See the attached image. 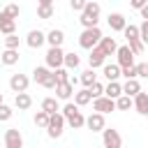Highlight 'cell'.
<instances>
[{
    "instance_id": "1",
    "label": "cell",
    "mask_w": 148,
    "mask_h": 148,
    "mask_svg": "<svg viewBox=\"0 0 148 148\" xmlns=\"http://www.w3.org/2000/svg\"><path fill=\"white\" fill-rule=\"evenodd\" d=\"M60 116L65 118V123L72 127V130H81L83 125H86V116L79 111V106L74 104V102H67L65 106H62V111H60Z\"/></svg>"
},
{
    "instance_id": "2",
    "label": "cell",
    "mask_w": 148,
    "mask_h": 148,
    "mask_svg": "<svg viewBox=\"0 0 148 148\" xmlns=\"http://www.w3.org/2000/svg\"><path fill=\"white\" fill-rule=\"evenodd\" d=\"M99 12H102L99 2H86L83 12H81V16H79V21H81L83 30H86V28H97V21H99Z\"/></svg>"
},
{
    "instance_id": "3",
    "label": "cell",
    "mask_w": 148,
    "mask_h": 148,
    "mask_svg": "<svg viewBox=\"0 0 148 148\" xmlns=\"http://www.w3.org/2000/svg\"><path fill=\"white\" fill-rule=\"evenodd\" d=\"M104 35H102V30L99 28H86L81 35H79V46L81 49H86V51H92L97 44H99V39H102Z\"/></svg>"
},
{
    "instance_id": "4",
    "label": "cell",
    "mask_w": 148,
    "mask_h": 148,
    "mask_svg": "<svg viewBox=\"0 0 148 148\" xmlns=\"http://www.w3.org/2000/svg\"><path fill=\"white\" fill-rule=\"evenodd\" d=\"M65 118L60 116V113H53V116H49V127H46V134L51 136V139H60L62 136V132H65Z\"/></svg>"
},
{
    "instance_id": "5",
    "label": "cell",
    "mask_w": 148,
    "mask_h": 148,
    "mask_svg": "<svg viewBox=\"0 0 148 148\" xmlns=\"http://www.w3.org/2000/svg\"><path fill=\"white\" fill-rule=\"evenodd\" d=\"M102 143H104V148H120V146H123V136H120L118 130L104 127V132H102Z\"/></svg>"
},
{
    "instance_id": "6",
    "label": "cell",
    "mask_w": 148,
    "mask_h": 148,
    "mask_svg": "<svg viewBox=\"0 0 148 148\" xmlns=\"http://www.w3.org/2000/svg\"><path fill=\"white\" fill-rule=\"evenodd\" d=\"M62 62H65V51H62V49H49V51H46V67H49L51 72L60 69Z\"/></svg>"
},
{
    "instance_id": "7",
    "label": "cell",
    "mask_w": 148,
    "mask_h": 148,
    "mask_svg": "<svg viewBox=\"0 0 148 148\" xmlns=\"http://www.w3.org/2000/svg\"><path fill=\"white\" fill-rule=\"evenodd\" d=\"M28 86H30V79H28L25 74H12V79H9V88H12V92L21 95V92L28 90Z\"/></svg>"
},
{
    "instance_id": "8",
    "label": "cell",
    "mask_w": 148,
    "mask_h": 148,
    "mask_svg": "<svg viewBox=\"0 0 148 148\" xmlns=\"http://www.w3.org/2000/svg\"><path fill=\"white\" fill-rule=\"evenodd\" d=\"M116 56H118V67L123 69V67H132L134 65V53L130 51V46L125 44V46H118V51H116Z\"/></svg>"
},
{
    "instance_id": "9",
    "label": "cell",
    "mask_w": 148,
    "mask_h": 148,
    "mask_svg": "<svg viewBox=\"0 0 148 148\" xmlns=\"http://www.w3.org/2000/svg\"><path fill=\"white\" fill-rule=\"evenodd\" d=\"M5 148H23V136L16 127H9L5 132Z\"/></svg>"
},
{
    "instance_id": "10",
    "label": "cell",
    "mask_w": 148,
    "mask_h": 148,
    "mask_svg": "<svg viewBox=\"0 0 148 148\" xmlns=\"http://www.w3.org/2000/svg\"><path fill=\"white\" fill-rule=\"evenodd\" d=\"M92 109H95V113H111V111H116V102L113 99H109V97H97V99H92Z\"/></svg>"
},
{
    "instance_id": "11",
    "label": "cell",
    "mask_w": 148,
    "mask_h": 148,
    "mask_svg": "<svg viewBox=\"0 0 148 148\" xmlns=\"http://www.w3.org/2000/svg\"><path fill=\"white\" fill-rule=\"evenodd\" d=\"M86 127L88 130H92V132H104V127H106V120H104V116L102 113H90L88 118H86Z\"/></svg>"
},
{
    "instance_id": "12",
    "label": "cell",
    "mask_w": 148,
    "mask_h": 148,
    "mask_svg": "<svg viewBox=\"0 0 148 148\" xmlns=\"http://www.w3.org/2000/svg\"><path fill=\"white\" fill-rule=\"evenodd\" d=\"M106 23H109V28H111L113 32H123V30H125V25H127V18H125L120 12H113V14H109Z\"/></svg>"
},
{
    "instance_id": "13",
    "label": "cell",
    "mask_w": 148,
    "mask_h": 148,
    "mask_svg": "<svg viewBox=\"0 0 148 148\" xmlns=\"http://www.w3.org/2000/svg\"><path fill=\"white\" fill-rule=\"evenodd\" d=\"M46 42H49V46H51V49H62L65 32H62V30H58V28L49 30V32H46Z\"/></svg>"
},
{
    "instance_id": "14",
    "label": "cell",
    "mask_w": 148,
    "mask_h": 148,
    "mask_svg": "<svg viewBox=\"0 0 148 148\" xmlns=\"http://www.w3.org/2000/svg\"><path fill=\"white\" fill-rule=\"evenodd\" d=\"M0 35H5V37L16 35V21L9 18V16H5L2 12H0Z\"/></svg>"
},
{
    "instance_id": "15",
    "label": "cell",
    "mask_w": 148,
    "mask_h": 148,
    "mask_svg": "<svg viewBox=\"0 0 148 148\" xmlns=\"http://www.w3.org/2000/svg\"><path fill=\"white\" fill-rule=\"evenodd\" d=\"M44 42H46V35H44L42 30H30L28 37H25V44H28L30 49H39Z\"/></svg>"
},
{
    "instance_id": "16",
    "label": "cell",
    "mask_w": 148,
    "mask_h": 148,
    "mask_svg": "<svg viewBox=\"0 0 148 148\" xmlns=\"http://www.w3.org/2000/svg\"><path fill=\"white\" fill-rule=\"evenodd\" d=\"M97 49H99L104 56H113V53L118 51V44H116V39H113V37H102V39H99V44H97Z\"/></svg>"
},
{
    "instance_id": "17",
    "label": "cell",
    "mask_w": 148,
    "mask_h": 148,
    "mask_svg": "<svg viewBox=\"0 0 148 148\" xmlns=\"http://www.w3.org/2000/svg\"><path fill=\"white\" fill-rule=\"evenodd\" d=\"M88 65H90V69H95V67H104V65H106V56L95 46V49L90 51V56H88Z\"/></svg>"
},
{
    "instance_id": "18",
    "label": "cell",
    "mask_w": 148,
    "mask_h": 148,
    "mask_svg": "<svg viewBox=\"0 0 148 148\" xmlns=\"http://www.w3.org/2000/svg\"><path fill=\"white\" fill-rule=\"evenodd\" d=\"M132 106L136 109V113H141V116H146L148 113V92H139L134 99H132Z\"/></svg>"
},
{
    "instance_id": "19",
    "label": "cell",
    "mask_w": 148,
    "mask_h": 148,
    "mask_svg": "<svg viewBox=\"0 0 148 148\" xmlns=\"http://www.w3.org/2000/svg\"><path fill=\"white\" fill-rule=\"evenodd\" d=\"M123 95V83H118V81H111V83H106L104 86V97H109V99H118Z\"/></svg>"
},
{
    "instance_id": "20",
    "label": "cell",
    "mask_w": 148,
    "mask_h": 148,
    "mask_svg": "<svg viewBox=\"0 0 148 148\" xmlns=\"http://www.w3.org/2000/svg\"><path fill=\"white\" fill-rule=\"evenodd\" d=\"M53 0H39V5H37V16L39 18H51L53 16Z\"/></svg>"
},
{
    "instance_id": "21",
    "label": "cell",
    "mask_w": 148,
    "mask_h": 148,
    "mask_svg": "<svg viewBox=\"0 0 148 148\" xmlns=\"http://www.w3.org/2000/svg\"><path fill=\"white\" fill-rule=\"evenodd\" d=\"M141 92V83H139V79H132V81H125L123 83V95H127V97H136Z\"/></svg>"
},
{
    "instance_id": "22",
    "label": "cell",
    "mask_w": 148,
    "mask_h": 148,
    "mask_svg": "<svg viewBox=\"0 0 148 148\" xmlns=\"http://www.w3.org/2000/svg\"><path fill=\"white\" fill-rule=\"evenodd\" d=\"M72 95H74V86H72L69 81L56 86V99H69Z\"/></svg>"
},
{
    "instance_id": "23",
    "label": "cell",
    "mask_w": 148,
    "mask_h": 148,
    "mask_svg": "<svg viewBox=\"0 0 148 148\" xmlns=\"http://www.w3.org/2000/svg\"><path fill=\"white\" fill-rule=\"evenodd\" d=\"M42 111L49 113V116L60 113V104H58V99H56V97H44V99H42Z\"/></svg>"
},
{
    "instance_id": "24",
    "label": "cell",
    "mask_w": 148,
    "mask_h": 148,
    "mask_svg": "<svg viewBox=\"0 0 148 148\" xmlns=\"http://www.w3.org/2000/svg\"><path fill=\"white\" fill-rule=\"evenodd\" d=\"M18 51H9V49H5L2 53H0V62L2 65H7V67H12V65H16L18 62Z\"/></svg>"
},
{
    "instance_id": "25",
    "label": "cell",
    "mask_w": 148,
    "mask_h": 148,
    "mask_svg": "<svg viewBox=\"0 0 148 148\" xmlns=\"http://www.w3.org/2000/svg\"><path fill=\"white\" fill-rule=\"evenodd\" d=\"M102 72H104V79H106L109 83L120 79V67H118L116 62H113V65H104V67H102Z\"/></svg>"
},
{
    "instance_id": "26",
    "label": "cell",
    "mask_w": 148,
    "mask_h": 148,
    "mask_svg": "<svg viewBox=\"0 0 148 148\" xmlns=\"http://www.w3.org/2000/svg\"><path fill=\"white\" fill-rule=\"evenodd\" d=\"M14 106H16L18 111H28V109L32 106V97H30L28 92H21V95H16V99H14Z\"/></svg>"
},
{
    "instance_id": "27",
    "label": "cell",
    "mask_w": 148,
    "mask_h": 148,
    "mask_svg": "<svg viewBox=\"0 0 148 148\" xmlns=\"http://www.w3.org/2000/svg\"><path fill=\"white\" fill-rule=\"evenodd\" d=\"M90 102H92V97H90L88 88H83V90H74V104H76V106H86V104H90Z\"/></svg>"
},
{
    "instance_id": "28",
    "label": "cell",
    "mask_w": 148,
    "mask_h": 148,
    "mask_svg": "<svg viewBox=\"0 0 148 148\" xmlns=\"http://www.w3.org/2000/svg\"><path fill=\"white\" fill-rule=\"evenodd\" d=\"M49 74H51L49 67H35V69H32V81L39 83V86H44V81L49 79Z\"/></svg>"
},
{
    "instance_id": "29",
    "label": "cell",
    "mask_w": 148,
    "mask_h": 148,
    "mask_svg": "<svg viewBox=\"0 0 148 148\" xmlns=\"http://www.w3.org/2000/svg\"><path fill=\"white\" fill-rule=\"evenodd\" d=\"M79 65H81V58H79L74 51H72V53H65V62H62V67H65L67 72H69V69H76Z\"/></svg>"
},
{
    "instance_id": "30",
    "label": "cell",
    "mask_w": 148,
    "mask_h": 148,
    "mask_svg": "<svg viewBox=\"0 0 148 148\" xmlns=\"http://www.w3.org/2000/svg\"><path fill=\"white\" fill-rule=\"evenodd\" d=\"M86 88H90L95 81H97V74H95V69H86V72H81V79H79Z\"/></svg>"
},
{
    "instance_id": "31",
    "label": "cell",
    "mask_w": 148,
    "mask_h": 148,
    "mask_svg": "<svg viewBox=\"0 0 148 148\" xmlns=\"http://www.w3.org/2000/svg\"><path fill=\"white\" fill-rule=\"evenodd\" d=\"M123 35H125V39H127V42H134V39H139V25H132V23H127V25H125V30H123Z\"/></svg>"
},
{
    "instance_id": "32",
    "label": "cell",
    "mask_w": 148,
    "mask_h": 148,
    "mask_svg": "<svg viewBox=\"0 0 148 148\" xmlns=\"http://www.w3.org/2000/svg\"><path fill=\"white\" fill-rule=\"evenodd\" d=\"M116 109H118V111H130V109H132V97L120 95V97L116 99Z\"/></svg>"
},
{
    "instance_id": "33",
    "label": "cell",
    "mask_w": 148,
    "mask_h": 148,
    "mask_svg": "<svg viewBox=\"0 0 148 148\" xmlns=\"http://www.w3.org/2000/svg\"><path fill=\"white\" fill-rule=\"evenodd\" d=\"M88 92H90V97H92V99H97V97H104V83L95 81V83L88 88Z\"/></svg>"
},
{
    "instance_id": "34",
    "label": "cell",
    "mask_w": 148,
    "mask_h": 148,
    "mask_svg": "<svg viewBox=\"0 0 148 148\" xmlns=\"http://www.w3.org/2000/svg\"><path fill=\"white\" fill-rule=\"evenodd\" d=\"M35 125L46 130V127H49V113H44V111H37V113H35Z\"/></svg>"
},
{
    "instance_id": "35",
    "label": "cell",
    "mask_w": 148,
    "mask_h": 148,
    "mask_svg": "<svg viewBox=\"0 0 148 148\" xmlns=\"http://www.w3.org/2000/svg\"><path fill=\"white\" fill-rule=\"evenodd\" d=\"M2 14H5V16H9V18H14V21H16V18H18V14H21V9H18V5H7V7H5V9H2Z\"/></svg>"
},
{
    "instance_id": "36",
    "label": "cell",
    "mask_w": 148,
    "mask_h": 148,
    "mask_svg": "<svg viewBox=\"0 0 148 148\" xmlns=\"http://www.w3.org/2000/svg\"><path fill=\"white\" fill-rule=\"evenodd\" d=\"M5 49H9V51H18V35H9V37H5Z\"/></svg>"
},
{
    "instance_id": "37",
    "label": "cell",
    "mask_w": 148,
    "mask_h": 148,
    "mask_svg": "<svg viewBox=\"0 0 148 148\" xmlns=\"http://www.w3.org/2000/svg\"><path fill=\"white\" fill-rule=\"evenodd\" d=\"M127 46H130V51H132L134 56H141V53H143V44H141V39H134V42H127Z\"/></svg>"
},
{
    "instance_id": "38",
    "label": "cell",
    "mask_w": 148,
    "mask_h": 148,
    "mask_svg": "<svg viewBox=\"0 0 148 148\" xmlns=\"http://www.w3.org/2000/svg\"><path fill=\"white\" fill-rule=\"evenodd\" d=\"M120 76H125V81L136 79V67H134V65H132V67H123V69H120Z\"/></svg>"
},
{
    "instance_id": "39",
    "label": "cell",
    "mask_w": 148,
    "mask_h": 148,
    "mask_svg": "<svg viewBox=\"0 0 148 148\" xmlns=\"http://www.w3.org/2000/svg\"><path fill=\"white\" fill-rule=\"evenodd\" d=\"M53 74H56V81H58V83H67V81H69V72H67L65 67H60V69H56Z\"/></svg>"
},
{
    "instance_id": "40",
    "label": "cell",
    "mask_w": 148,
    "mask_h": 148,
    "mask_svg": "<svg viewBox=\"0 0 148 148\" xmlns=\"http://www.w3.org/2000/svg\"><path fill=\"white\" fill-rule=\"evenodd\" d=\"M12 116H14V109H12V106H7V104H2V106H0V123L9 120Z\"/></svg>"
},
{
    "instance_id": "41",
    "label": "cell",
    "mask_w": 148,
    "mask_h": 148,
    "mask_svg": "<svg viewBox=\"0 0 148 148\" xmlns=\"http://www.w3.org/2000/svg\"><path fill=\"white\" fill-rule=\"evenodd\" d=\"M136 79H148V62H136Z\"/></svg>"
},
{
    "instance_id": "42",
    "label": "cell",
    "mask_w": 148,
    "mask_h": 148,
    "mask_svg": "<svg viewBox=\"0 0 148 148\" xmlns=\"http://www.w3.org/2000/svg\"><path fill=\"white\" fill-rule=\"evenodd\" d=\"M139 39H141L143 46L148 44V21H143V23L139 25Z\"/></svg>"
},
{
    "instance_id": "43",
    "label": "cell",
    "mask_w": 148,
    "mask_h": 148,
    "mask_svg": "<svg viewBox=\"0 0 148 148\" xmlns=\"http://www.w3.org/2000/svg\"><path fill=\"white\" fill-rule=\"evenodd\" d=\"M56 86H58V81H56V74L51 72V74H49V79L44 81V88H49V90H56Z\"/></svg>"
},
{
    "instance_id": "44",
    "label": "cell",
    "mask_w": 148,
    "mask_h": 148,
    "mask_svg": "<svg viewBox=\"0 0 148 148\" xmlns=\"http://www.w3.org/2000/svg\"><path fill=\"white\" fill-rule=\"evenodd\" d=\"M69 7H72L74 12H83V7H86V0H69Z\"/></svg>"
},
{
    "instance_id": "45",
    "label": "cell",
    "mask_w": 148,
    "mask_h": 148,
    "mask_svg": "<svg viewBox=\"0 0 148 148\" xmlns=\"http://www.w3.org/2000/svg\"><path fill=\"white\" fill-rule=\"evenodd\" d=\"M146 5H148L146 0H132V7H134V9H139V12H141V9L146 7Z\"/></svg>"
},
{
    "instance_id": "46",
    "label": "cell",
    "mask_w": 148,
    "mask_h": 148,
    "mask_svg": "<svg viewBox=\"0 0 148 148\" xmlns=\"http://www.w3.org/2000/svg\"><path fill=\"white\" fill-rule=\"evenodd\" d=\"M141 18H143V21H148V5L141 9Z\"/></svg>"
},
{
    "instance_id": "47",
    "label": "cell",
    "mask_w": 148,
    "mask_h": 148,
    "mask_svg": "<svg viewBox=\"0 0 148 148\" xmlns=\"http://www.w3.org/2000/svg\"><path fill=\"white\" fill-rule=\"evenodd\" d=\"M2 104H5V97H2V92H0V106H2Z\"/></svg>"
},
{
    "instance_id": "48",
    "label": "cell",
    "mask_w": 148,
    "mask_h": 148,
    "mask_svg": "<svg viewBox=\"0 0 148 148\" xmlns=\"http://www.w3.org/2000/svg\"><path fill=\"white\" fill-rule=\"evenodd\" d=\"M146 118H148V113H146Z\"/></svg>"
},
{
    "instance_id": "49",
    "label": "cell",
    "mask_w": 148,
    "mask_h": 148,
    "mask_svg": "<svg viewBox=\"0 0 148 148\" xmlns=\"http://www.w3.org/2000/svg\"><path fill=\"white\" fill-rule=\"evenodd\" d=\"M0 65H2V62H0Z\"/></svg>"
}]
</instances>
